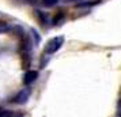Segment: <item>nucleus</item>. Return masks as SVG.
<instances>
[{
  "instance_id": "obj_3",
  "label": "nucleus",
  "mask_w": 121,
  "mask_h": 117,
  "mask_svg": "<svg viewBox=\"0 0 121 117\" xmlns=\"http://www.w3.org/2000/svg\"><path fill=\"white\" fill-rule=\"evenodd\" d=\"M37 78H38V72H37V71H34V69L27 71V72L25 74V76H23V83L29 86V84L33 83V82H35Z\"/></svg>"
},
{
  "instance_id": "obj_10",
  "label": "nucleus",
  "mask_w": 121,
  "mask_h": 117,
  "mask_svg": "<svg viewBox=\"0 0 121 117\" xmlns=\"http://www.w3.org/2000/svg\"><path fill=\"white\" fill-rule=\"evenodd\" d=\"M63 1H65V3H71V1H78V0H63Z\"/></svg>"
},
{
  "instance_id": "obj_4",
  "label": "nucleus",
  "mask_w": 121,
  "mask_h": 117,
  "mask_svg": "<svg viewBox=\"0 0 121 117\" xmlns=\"http://www.w3.org/2000/svg\"><path fill=\"white\" fill-rule=\"evenodd\" d=\"M34 15H35V18L38 19V22L41 23L42 26L48 25V15H46L45 12H42L41 10H35V11H34Z\"/></svg>"
},
{
  "instance_id": "obj_9",
  "label": "nucleus",
  "mask_w": 121,
  "mask_h": 117,
  "mask_svg": "<svg viewBox=\"0 0 121 117\" xmlns=\"http://www.w3.org/2000/svg\"><path fill=\"white\" fill-rule=\"evenodd\" d=\"M30 31H31V34H33V37L35 38V44H39V41H41V37L38 35V33H37V30H34V29H31Z\"/></svg>"
},
{
  "instance_id": "obj_7",
  "label": "nucleus",
  "mask_w": 121,
  "mask_h": 117,
  "mask_svg": "<svg viewBox=\"0 0 121 117\" xmlns=\"http://www.w3.org/2000/svg\"><path fill=\"white\" fill-rule=\"evenodd\" d=\"M59 3V0H42V4L45 7H53Z\"/></svg>"
},
{
  "instance_id": "obj_6",
  "label": "nucleus",
  "mask_w": 121,
  "mask_h": 117,
  "mask_svg": "<svg viewBox=\"0 0 121 117\" xmlns=\"http://www.w3.org/2000/svg\"><path fill=\"white\" fill-rule=\"evenodd\" d=\"M12 26L8 22H4V21H0V34H4L7 31H11Z\"/></svg>"
},
{
  "instance_id": "obj_1",
  "label": "nucleus",
  "mask_w": 121,
  "mask_h": 117,
  "mask_svg": "<svg viewBox=\"0 0 121 117\" xmlns=\"http://www.w3.org/2000/svg\"><path fill=\"white\" fill-rule=\"evenodd\" d=\"M63 44H64V37H61V35L53 37V38L49 39L46 42V45H45L44 55H53V53H56L63 46Z\"/></svg>"
},
{
  "instance_id": "obj_11",
  "label": "nucleus",
  "mask_w": 121,
  "mask_h": 117,
  "mask_svg": "<svg viewBox=\"0 0 121 117\" xmlns=\"http://www.w3.org/2000/svg\"><path fill=\"white\" fill-rule=\"evenodd\" d=\"M29 3H35V0H27Z\"/></svg>"
},
{
  "instance_id": "obj_2",
  "label": "nucleus",
  "mask_w": 121,
  "mask_h": 117,
  "mask_svg": "<svg viewBox=\"0 0 121 117\" xmlns=\"http://www.w3.org/2000/svg\"><path fill=\"white\" fill-rule=\"evenodd\" d=\"M30 94H31V90L29 89V87H25V89H22L15 97H14L12 102L17 104V105H23V104H26L27 100L30 98Z\"/></svg>"
},
{
  "instance_id": "obj_8",
  "label": "nucleus",
  "mask_w": 121,
  "mask_h": 117,
  "mask_svg": "<svg viewBox=\"0 0 121 117\" xmlns=\"http://www.w3.org/2000/svg\"><path fill=\"white\" fill-rule=\"evenodd\" d=\"M14 114H12L11 110H7V109H1L0 110V117H12Z\"/></svg>"
},
{
  "instance_id": "obj_5",
  "label": "nucleus",
  "mask_w": 121,
  "mask_h": 117,
  "mask_svg": "<svg viewBox=\"0 0 121 117\" xmlns=\"http://www.w3.org/2000/svg\"><path fill=\"white\" fill-rule=\"evenodd\" d=\"M64 19H65V15H64V12L63 11H59L57 12V14H56V17L53 18V21H52V23H53V25H57V26H60L61 23L64 22Z\"/></svg>"
}]
</instances>
